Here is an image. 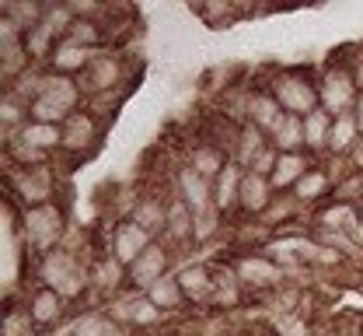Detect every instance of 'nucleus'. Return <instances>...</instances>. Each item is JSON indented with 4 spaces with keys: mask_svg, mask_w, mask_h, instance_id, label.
Masks as SVG:
<instances>
[{
    "mask_svg": "<svg viewBox=\"0 0 363 336\" xmlns=\"http://www.w3.org/2000/svg\"><path fill=\"white\" fill-rule=\"evenodd\" d=\"M175 277H179L182 294H185L189 305H210V301H213L217 273H213L210 263H203V259H189V263H182L179 270H175Z\"/></svg>",
    "mask_w": 363,
    "mask_h": 336,
    "instance_id": "12",
    "label": "nucleus"
},
{
    "mask_svg": "<svg viewBox=\"0 0 363 336\" xmlns=\"http://www.w3.org/2000/svg\"><path fill=\"white\" fill-rule=\"evenodd\" d=\"M350 242H353V245H357V249L363 252V217L357 221V224H353V228H350Z\"/></svg>",
    "mask_w": 363,
    "mask_h": 336,
    "instance_id": "39",
    "label": "nucleus"
},
{
    "mask_svg": "<svg viewBox=\"0 0 363 336\" xmlns=\"http://www.w3.org/2000/svg\"><path fill=\"white\" fill-rule=\"evenodd\" d=\"M126 85V60L116 49H98L91 67L81 74V88L91 98H105V95H119V88Z\"/></svg>",
    "mask_w": 363,
    "mask_h": 336,
    "instance_id": "5",
    "label": "nucleus"
},
{
    "mask_svg": "<svg viewBox=\"0 0 363 336\" xmlns=\"http://www.w3.org/2000/svg\"><path fill=\"white\" fill-rule=\"evenodd\" d=\"M335 179H339V172L318 161L315 168H311L297 186H294V200H297L301 207H315L318 210L321 203H328V200H332V193H335Z\"/></svg>",
    "mask_w": 363,
    "mask_h": 336,
    "instance_id": "15",
    "label": "nucleus"
},
{
    "mask_svg": "<svg viewBox=\"0 0 363 336\" xmlns=\"http://www.w3.org/2000/svg\"><path fill=\"white\" fill-rule=\"evenodd\" d=\"M192 14H196L206 28H227L234 18H241V7L224 4V0H210V4H192Z\"/></svg>",
    "mask_w": 363,
    "mask_h": 336,
    "instance_id": "34",
    "label": "nucleus"
},
{
    "mask_svg": "<svg viewBox=\"0 0 363 336\" xmlns=\"http://www.w3.org/2000/svg\"><path fill=\"white\" fill-rule=\"evenodd\" d=\"M269 144L279 154H304L308 151V144H304V119L301 116H283V123L272 130Z\"/></svg>",
    "mask_w": 363,
    "mask_h": 336,
    "instance_id": "31",
    "label": "nucleus"
},
{
    "mask_svg": "<svg viewBox=\"0 0 363 336\" xmlns=\"http://www.w3.org/2000/svg\"><path fill=\"white\" fill-rule=\"evenodd\" d=\"M353 119H357V126L363 130V92H360V98H357V105H353Z\"/></svg>",
    "mask_w": 363,
    "mask_h": 336,
    "instance_id": "40",
    "label": "nucleus"
},
{
    "mask_svg": "<svg viewBox=\"0 0 363 336\" xmlns=\"http://www.w3.org/2000/svg\"><path fill=\"white\" fill-rule=\"evenodd\" d=\"M11 190L25 207H43L56 200L60 190V175L52 172V165H39V168H14L11 175Z\"/></svg>",
    "mask_w": 363,
    "mask_h": 336,
    "instance_id": "7",
    "label": "nucleus"
},
{
    "mask_svg": "<svg viewBox=\"0 0 363 336\" xmlns=\"http://www.w3.org/2000/svg\"><path fill=\"white\" fill-rule=\"evenodd\" d=\"M266 147H269V137H266L259 126L241 123V126H238V134H234V144H230V161H238V165L248 172V168H252V161H255Z\"/></svg>",
    "mask_w": 363,
    "mask_h": 336,
    "instance_id": "26",
    "label": "nucleus"
},
{
    "mask_svg": "<svg viewBox=\"0 0 363 336\" xmlns=\"http://www.w3.org/2000/svg\"><path fill=\"white\" fill-rule=\"evenodd\" d=\"M357 98H360V88H357V77H353L350 60H328L318 70V102H321V109L328 116L353 112Z\"/></svg>",
    "mask_w": 363,
    "mask_h": 336,
    "instance_id": "4",
    "label": "nucleus"
},
{
    "mask_svg": "<svg viewBox=\"0 0 363 336\" xmlns=\"http://www.w3.org/2000/svg\"><path fill=\"white\" fill-rule=\"evenodd\" d=\"M4 18L7 21H14L18 25V32L25 36V32H32V28H39L45 18V4L39 0H14V4H4Z\"/></svg>",
    "mask_w": 363,
    "mask_h": 336,
    "instance_id": "33",
    "label": "nucleus"
},
{
    "mask_svg": "<svg viewBox=\"0 0 363 336\" xmlns=\"http://www.w3.org/2000/svg\"><path fill=\"white\" fill-rule=\"evenodd\" d=\"M101 141V126H98V116L91 109L74 112L67 123H63V151L74 154V158H84L94 151V144Z\"/></svg>",
    "mask_w": 363,
    "mask_h": 336,
    "instance_id": "13",
    "label": "nucleus"
},
{
    "mask_svg": "<svg viewBox=\"0 0 363 336\" xmlns=\"http://www.w3.org/2000/svg\"><path fill=\"white\" fill-rule=\"evenodd\" d=\"M168 200H172V193H168V196H161V193H143L133 207H130V221H136V224H140L143 232H150L154 239H164V228H168Z\"/></svg>",
    "mask_w": 363,
    "mask_h": 336,
    "instance_id": "19",
    "label": "nucleus"
},
{
    "mask_svg": "<svg viewBox=\"0 0 363 336\" xmlns=\"http://www.w3.org/2000/svg\"><path fill=\"white\" fill-rule=\"evenodd\" d=\"M91 288L98 294H105V298H119V294L130 291V270L112 252H105L91 263Z\"/></svg>",
    "mask_w": 363,
    "mask_h": 336,
    "instance_id": "16",
    "label": "nucleus"
},
{
    "mask_svg": "<svg viewBox=\"0 0 363 336\" xmlns=\"http://www.w3.org/2000/svg\"><path fill=\"white\" fill-rule=\"evenodd\" d=\"M126 333H130V330H126V326H119L105 308H91V312L74 315L70 333L67 336H126Z\"/></svg>",
    "mask_w": 363,
    "mask_h": 336,
    "instance_id": "28",
    "label": "nucleus"
},
{
    "mask_svg": "<svg viewBox=\"0 0 363 336\" xmlns=\"http://www.w3.org/2000/svg\"><path fill=\"white\" fill-rule=\"evenodd\" d=\"M360 217H363V203H360Z\"/></svg>",
    "mask_w": 363,
    "mask_h": 336,
    "instance_id": "41",
    "label": "nucleus"
},
{
    "mask_svg": "<svg viewBox=\"0 0 363 336\" xmlns=\"http://www.w3.org/2000/svg\"><path fill=\"white\" fill-rule=\"evenodd\" d=\"M192 210L182 203L179 196L172 193V200H168V228H164V245H192Z\"/></svg>",
    "mask_w": 363,
    "mask_h": 336,
    "instance_id": "29",
    "label": "nucleus"
},
{
    "mask_svg": "<svg viewBox=\"0 0 363 336\" xmlns=\"http://www.w3.org/2000/svg\"><path fill=\"white\" fill-rule=\"evenodd\" d=\"M7 141H18V144H28L35 147V151H43V154H56V151H63V126H49V123H25L18 134H11Z\"/></svg>",
    "mask_w": 363,
    "mask_h": 336,
    "instance_id": "25",
    "label": "nucleus"
},
{
    "mask_svg": "<svg viewBox=\"0 0 363 336\" xmlns=\"http://www.w3.org/2000/svg\"><path fill=\"white\" fill-rule=\"evenodd\" d=\"M350 67H353V77H357V88L363 92V49H357V56H350Z\"/></svg>",
    "mask_w": 363,
    "mask_h": 336,
    "instance_id": "38",
    "label": "nucleus"
},
{
    "mask_svg": "<svg viewBox=\"0 0 363 336\" xmlns=\"http://www.w3.org/2000/svg\"><path fill=\"white\" fill-rule=\"evenodd\" d=\"M150 301H154V308L157 312H164V315H175V312H182L189 301H185V294H182V284L175 273H168V277H161L157 284H150V288L143 291Z\"/></svg>",
    "mask_w": 363,
    "mask_h": 336,
    "instance_id": "30",
    "label": "nucleus"
},
{
    "mask_svg": "<svg viewBox=\"0 0 363 336\" xmlns=\"http://www.w3.org/2000/svg\"><path fill=\"white\" fill-rule=\"evenodd\" d=\"M91 60H94V49L74 46V43L63 39V43H56L52 56L45 60V70H52V74H67V77H81V74L91 67Z\"/></svg>",
    "mask_w": 363,
    "mask_h": 336,
    "instance_id": "22",
    "label": "nucleus"
},
{
    "mask_svg": "<svg viewBox=\"0 0 363 336\" xmlns=\"http://www.w3.org/2000/svg\"><path fill=\"white\" fill-rule=\"evenodd\" d=\"M105 21H88V18H74V25H70V32H67V43H74V46H84V49H101V39H105Z\"/></svg>",
    "mask_w": 363,
    "mask_h": 336,
    "instance_id": "35",
    "label": "nucleus"
},
{
    "mask_svg": "<svg viewBox=\"0 0 363 336\" xmlns=\"http://www.w3.org/2000/svg\"><path fill=\"white\" fill-rule=\"evenodd\" d=\"M154 242H161V239H154L150 232H143V228H140L136 221H130V217H119L116 228H112V235H108V252L130 270Z\"/></svg>",
    "mask_w": 363,
    "mask_h": 336,
    "instance_id": "10",
    "label": "nucleus"
},
{
    "mask_svg": "<svg viewBox=\"0 0 363 336\" xmlns=\"http://www.w3.org/2000/svg\"><path fill=\"white\" fill-rule=\"evenodd\" d=\"M175 273L172 270V245L164 242H154L133 266H130V291H147L150 284H157L161 277Z\"/></svg>",
    "mask_w": 363,
    "mask_h": 336,
    "instance_id": "11",
    "label": "nucleus"
},
{
    "mask_svg": "<svg viewBox=\"0 0 363 336\" xmlns=\"http://www.w3.org/2000/svg\"><path fill=\"white\" fill-rule=\"evenodd\" d=\"M363 144V130L357 126L353 112L346 116H332V137H328V158L332 161H346L357 147Z\"/></svg>",
    "mask_w": 363,
    "mask_h": 336,
    "instance_id": "23",
    "label": "nucleus"
},
{
    "mask_svg": "<svg viewBox=\"0 0 363 336\" xmlns=\"http://www.w3.org/2000/svg\"><path fill=\"white\" fill-rule=\"evenodd\" d=\"M283 105L272 98L269 88H252L248 92V102H245V123H252V126H259L266 137H272V130L283 123Z\"/></svg>",
    "mask_w": 363,
    "mask_h": 336,
    "instance_id": "18",
    "label": "nucleus"
},
{
    "mask_svg": "<svg viewBox=\"0 0 363 336\" xmlns=\"http://www.w3.org/2000/svg\"><path fill=\"white\" fill-rule=\"evenodd\" d=\"M241 179H245V168L238 161H227V168L213 179V207L220 214H238V193H241Z\"/></svg>",
    "mask_w": 363,
    "mask_h": 336,
    "instance_id": "27",
    "label": "nucleus"
},
{
    "mask_svg": "<svg viewBox=\"0 0 363 336\" xmlns=\"http://www.w3.org/2000/svg\"><path fill=\"white\" fill-rule=\"evenodd\" d=\"M35 281L43 288H52L67 305L81 301L91 288V263L70 245H60L52 252H45L43 259H35Z\"/></svg>",
    "mask_w": 363,
    "mask_h": 336,
    "instance_id": "1",
    "label": "nucleus"
},
{
    "mask_svg": "<svg viewBox=\"0 0 363 336\" xmlns=\"http://www.w3.org/2000/svg\"><path fill=\"white\" fill-rule=\"evenodd\" d=\"M234 277L245 291H276L283 288L286 270L272 259L269 252H245L234 259Z\"/></svg>",
    "mask_w": 363,
    "mask_h": 336,
    "instance_id": "6",
    "label": "nucleus"
},
{
    "mask_svg": "<svg viewBox=\"0 0 363 336\" xmlns=\"http://www.w3.org/2000/svg\"><path fill=\"white\" fill-rule=\"evenodd\" d=\"M276 200L269 175H255V172H245L241 179V193H238V214L245 217H266V210Z\"/></svg>",
    "mask_w": 363,
    "mask_h": 336,
    "instance_id": "17",
    "label": "nucleus"
},
{
    "mask_svg": "<svg viewBox=\"0 0 363 336\" xmlns=\"http://www.w3.org/2000/svg\"><path fill=\"white\" fill-rule=\"evenodd\" d=\"M105 312H108L119 326H126V330H154V326L164 319V312H157L154 301H150L143 291H126V294L112 298Z\"/></svg>",
    "mask_w": 363,
    "mask_h": 336,
    "instance_id": "8",
    "label": "nucleus"
},
{
    "mask_svg": "<svg viewBox=\"0 0 363 336\" xmlns=\"http://www.w3.org/2000/svg\"><path fill=\"white\" fill-rule=\"evenodd\" d=\"M328 137H332V116L325 109H315L311 116H304V144H308V154L328 158Z\"/></svg>",
    "mask_w": 363,
    "mask_h": 336,
    "instance_id": "32",
    "label": "nucleus"
},
{
    "mask_svg": "<svg viewBox=\"0 0 363 336\" xmlns=\"http://www.w3.org/2000/svg\"><path fill=\"white\" fill-rule=\"evenodd\" d=\"M266 88L272 92V98L283 105L286 116H311L315 109H321L318 102V74H308L301 67H283V70H272Z\"/></svg>",
    "mask_w": 363,
    "mask_h": 336,
    "instance_id": "3",
    "label": "nucleus"
},
{
    "mask_svg": "<svg viewBox=\"0 0 363 336\" xmlns=\"http://www.w3.org/2000/svg\"><path fill=\"white\" fill-rule=\"evenodd\" d=\"M360 221V207L357 203H342V200H328L311 214V228L315 232H350Z\"/></svg>",
    "mask_w": 363,
    "mask_h": 336,
    "instance_id": "20",
    "label": "nucleus"
},
{
    "mask_svg": "<svg viewBox=\"0 0 363 336\" xmlns=\"http://www.w3.org/2000/svg\"><path fill=\"white\" fill-rule=\"evenodd\" d=\"M301 210V203L294 200V193H276V200H272V207L266 210V224L269 228H279V224H290V217Z\"/></svg>",
    "mask_w": 363,
    "mask_h": 336,
    "instance_id": "37",
    "label": "nucleus"
},
{
    "mask_svg": "<svg viewBox=\"0 0 363 336\" xmlns=\"http://www.w3.org/2000/svg\"><path fill=\"white\" fill-rule=\"evenodd\" d=\"M315 168V158L304 151V154H279L276 158V168H272L269 183L276 193H294V186Z\"/></svg>",
    "mask_w": 363,
    "mask_h": 336,
    "instance_id": "21",
    "label": "nucleus"
},
{
    "mask_svg": "<svg viewBox=\"0 0 363 336\" xmlns=\"http://www.w3.org/2000/svg\"><path fill=\"white\" fill-rule=\"evenodd\" d=\"M196 221H192V245H206V242H213L220 232H224V214L217 210V207H210V210H203V214H192Z\"/></svg>",
    "mask_w": 363,
    "mask_h": 336,
    "instance_id": "36",
    "label": "nucleus"
},
{
    "mask_svg": "<svg viewBox=\"0 0 363 336\" xmlns=\"http://www.w3.org/2000/svg\"><path fill=\"white\" fill-rule=\"evenodd\" d=\"M172 193L179 196L192 214H203V210L213 207V183L203 179L199 172H192L189 165H179V168H175V175H172Z\"/></svg>",
    "mask_w": 363,
    "mask_h": 336,
    "instance_id": "14",
    "label": "nucleus"
},
{
    "mask_svg": "<svg viewBox=\"0 0 363 336\" xmlns=\"http://www.w3.org/2000/svg\"><path fill=\"white\" fill-rule=\"evenodd\" d=\"M227 161H230V154H227V147H220L217 141H203V144H196L192 151H189V158H185V165H189L192 172H199L203 179H210V183L224 172Z\"/></svg>",
    "mask_w": 363,
    "mask_h": 336,
    "instance_id": "24",
    "label": "nucleus"
},
{
    "mask_svg": "<svg viewBox=\"0 0 363 336\" xmlns=\"http://www.w3.org/2000/svg\"><path fill=\"white\" fill-rule=\"evenodd\" d=\"M67 210L52 200V203H43V207H25L21 210V242L25 249L43 259L45 252L60 249L67 242Z\"/></svg>",
    "mask_w": 363,
    "mask_h": 336,
    "instance_id": "2",
    "label": "nucleus"
},
{
    "mask_svg": "<svg viewBox=\"0 0 363 336\" xmlns=\"http://www.w3.org/2000/svg\"><path fill=\"white\" fill-rule=\"evenodd\" d=\"M21 312L28 315V330H35V333H49V330H56V326L67 319V301H63L52 288L35 284Z\"/></svg>",
    "mask_w": 363,
    "mask_h": 336,
    "instance_id": "9",
    "label": "nucleus"
}]
</instances>
